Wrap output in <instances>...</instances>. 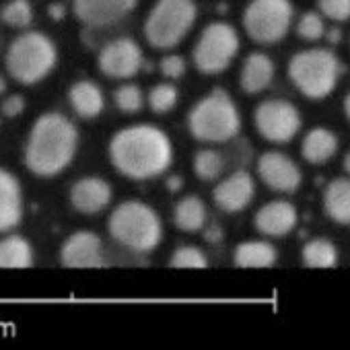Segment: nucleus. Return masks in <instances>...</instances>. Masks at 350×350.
Instances as JSON below:
<instances>
[{"label":"nucleus","instance_id":"obj_15","mask_svg":"<svg viewBox=\"0 0 350 350\" xmlns=\"http://www.w3.org/2000/svg\"><path fill=\"white\" fill-rule=\"evenodd\" d=\"M68 198H70V206L77 213L85 217H93L109 206L113 192L111 186L103 178H99V175H85V178L77 180L70 186Z\"/></svg>","mask_w":350,"mask_h":350},{"label":"nucleus","instance_id":"obj_35","mask_svg":"<svg viewBox=\"0 0 350 350\" xmlns=\"http://www.w3.org/2000/svg\"><path fill=\"white\" fill-rule=\"evenodd\" d=\"M25 107H27V101L19 93L5 97V101L0 103V111H3V116H7V118H19L25 111Z\"/></svg>","mask_w":350,"mask_h":350},{"label":"nucleus","instance_id":"obj_2","mask_svg":"<svg viewBox=\"0 0 350 350\" xmlns=\"http://www.w3.org/2000/svg\"><path fill=\"white\" fill-rule=\"evenodd\" d=\"M79 130L60 111L42 113L25 140L23 163L38 178H56L77 157Z\"/></svg>","mask_w":350,"mask_h":350},{"label":"nucleus","instance_id":"obj_21","mask_svg":"<svg viewBox=\"0 0 350 350\" xmlns=\"http://www.w3.org/2000/svg\"><path fill=\"white\" fill-rule=\"evenodd\" d=\"M336 152H338V136L323 126L311 128L301 142V154L309 165H323Z\"/></svg>","mask_w":350,"mask_h":350},{"label":"nucleus","instance_id":"obj_8","mask_svg":"<svg viewBox=\"0 0 350 350\" xmlns=\"http://www.w3.org/2000/svg\"><path fill=\"white\" fill-rule=\"evenodd\" d=\"M293 17L291 0H252L243 11V29L252 42L270 46L286 38Z\"/></svg>","mask_w":350,"mask_h":350},{"label":"nucleus","instance_id":"obj_1","mask_svg":"<svg viewBox=\"0 0 350 350\" xmlns=\"http://www.w3.org/2000/svg\"><path fill=\"white\" fill-rule=\"evenodd\" d=\"M113 169L134 182H146L163 175L173 161V146L159 126L134 124L118 130L107 146Z\"/></svg>","mask_w":350,"mask_h":350},{"label":"nucleus","instance_id":"obj_13","mask_svg":"<svg viewBox=\"0 0 350 350\" xmlns=\"http://www.w3.org/2000/svg\"><path fill=\"white\" fill-rule=\"evenodd\" d=\"M60 264L64 268H101L105 266L103 241L93 231H77L68 235L60 247Z\"/></svg>","mask_w":350,"mask_h":350},{"label":"nucleus","instance_id":"obj_9","mask_svg":"<svg viewBox=\"0 0 350 350\" xmlns=\"http://www.w3.org/2000/svg\"><path fill=\"white\" fill-rule=\"evenodd\" d=\"M239 52V36L233 25L217 21L202 29L192 60L198 72L202 75H221L229 68L233 58Z\"/></svg>","mask_w":350,"mask_h":350},{"label":"nucleus","instance_id":"obj_20","mask_svg":"<svg viewBox=\"0 0 350 350\" xmlns=\"http://www.w3.org/2000/svg\"><path fill=\"white\" fill-rule=\"evenodd\" d=\"M68 103L83 120H95L105 107V95L93 81H77L68 89Z\"/></svg>","mask_w":350,"mask_h":350},{"label":"nucleus","instance_id":"obj_4","mask_svg":"<svg viewBox=\"0 0 350 350\" xmlns=\"http://www.w3.org/2000/svg\"><path fill=\"white\" fill-rule=\"evenodd\" d=\"M58 64V48L54 40L42 31H25L17 36L5 54V66L13 81L33 87L48 79Z\"/></svg>","mask_w":350,"mask_h":350},{"label":"nucleus","instance_id":"obj_32","mask_svg":"<svg viewBox=\"0 0 350 350\" xmlns=\"http://www.w3.org/2000/svg\"><path fill=\"white\" fill-rule=\"evenodd\" d=\"M325 33V23H323V15L315 13V11H307L301 15L299 23H297V36L305 42H317L321 40Z\"/></svg>","mask_w":350,"mask_h":350},{"label":"nucleus","instance_id":"obj_3","mask_svg":"<svg viewBox=\"0 0 350 350\" xmlns=\"http://www.w3.org/2000/svg\"><path fill=\"white\" fill-rule=\"evenodd\" d=\"M107 231L116 243L134 254H150L163 239L161 217L152 206L140 200L118 204L107 219Z\"/></svg>","mask_w":350,"mask_h":350},{"label":"nucleus","instance_id":"obj_25","mask_svg":"<svg viewBox=\"0 0 350 350\" xmlns=\"http://www.w3.org/2000/svg\"><path fill=\"white\" fill-rule=\"evenodd\" d=\"M206 204L198 196H184L173 208V223L184 233H198L206 225Z\"/></svg>","mask_w":350,"mask_h":350},{"label":"nucleus","instance_id":"obj_30","mask_svg":"<svg viewBox=\"0 0 350 350\" xmlns=\"http://www.w3.org/2000/svg\"><path fill=\"white\" fill-rule=\"evenodd\" d=\"M113 103L122 113H138L144 105V95L136 85H122L113 91Z\"/></svg>","mask_w":350,"mask_h":350},{"label":"nucleus","instance_id":"obj_28","mask_svg":"<svg viewBox=\"0 0 350 350\" xmlns=\"http://www.w3.org/2000/svg\"><path fill=\"white\" fill-rule=\"evenodd\" d=\"M0 19L13 29H27L33 21V7L29 0H9L0 11Z\"/></svg>","mask_w":350,"mask_h":350},{"label":"nucleus","instance_id":"obj_36","mask_svg":"<svg viewBox=\"0 0 350 350\" xmlns=\"http://www.w3.org/2000/svg\"><path fill=\"white\" fill-rule=\"evenodd\" d=\"M204 235H206V239H208V241H221V239H223V231H221V227H219V225H213Z\"/></svg>","mask_w":350,"mask_h":350},{"label":"nucleus","instance_id":"obj_5","mask_svg":"<svg viewBox=\"0 0 350 350\" xmlns=\"http://www.w3.org/2000/svg\"><path fill=\"white\" fill-rule=\"evenodd\" d=\"M188 130L200 142H229L241 130V116L233 99L217 89L190 109Z\"/></svg>","mask_w":350,"mask_h":350},{"label":"nucleus","instance_id":"obj_12","mask_svg":"<svg viewBox=\"0 0 350 350\" xmlns=\"http://www.w3.org/2000/svg\"><path fill=\"white\" fill-rule=\"evenodd\" d=\"M258 175L266 188L278 194H293L303 182L297 163L278 150H268L258 159Z\"/></svg>","mask_w":350,"mask_h":350},{"label":"nucleus","instance_id":"obj_37","mask_svg":"<svg viewBox=\"0 0 350 350\" xmlns=\"http://www.w3.org/2000/svg\"><path fill=\"white\" fill-rule=\"evenodd\" d=\"M344 113H346V118L350 120V93H348L346 99H344Z\"/></svg>","mask_w":350,"mask_h":350},{"label":"nucleus","instance_id":"obj_22","mask_svg":"<svg viewBox=\"0 0 350 350\" xmlns=\"http://www.w3.org/2000/svg\"><path fill=\"white\" fill-rule=\"evenodd\" d=\"M323 213L338 225H350V180L336 178L323 190Z\"/></svg>","mask_w":350,"mask_h":350},{"label":"nucleus","instance_id":"obj_34","mask_svg":"<svg viewBox=\"0 0 350 350\" xmlns=\"http://www.w3.org/2000/svg\"><path fill=\"white\" fill-rule=\"evenodd\" d=\"M159 68H161V75L165 77V79H171V81H178V79H182L184 75H186V60L182 58V56H167V58H163L161 60V64H159Z\"/></svg>","mask_w":350,"mask_h":350},{"label":"nucleus","instance_id":"obj_33","mask_svg":"<svg viewBox=\"0 0 350 350\" xmlns=\"http://www.w3.org/2000/svg\"><path fill=\"white\" fill-rule=\"evenodd\" d=\"M319 13L336 23H344L350 19V0H317Z\"/></svg>","mask_w":350,"mask_h":350},{"label":"nucleus","instance_id":"obj_17","mask_svg":"<svg viewBox=\"0 0 350 350\" xmlns=\"http://www.w3.org/2000/svg\"><path fill=\"white\" fill-rule=\"evenodd\" d=\"M297 221H299V215L291 202L272 200L256 213L254 227L264 237H284L297 227Z\"/></svg>","mask_w":350,"mask_h":350},{"label":"nucleus","instance_id":"obj_38","mask_svg":"<svg viewBox=\"0 0 350 350\" xmlns=\"http://www.w3.org/2000/svg\"><path fill=\"white\" fill-rule=\"evenodd\" d=\"M7 93V79L0 75V95H5Z\"/></svg>","mask_w":350,"mask_h":350},{"label":"nucleus","instance_id":"obj_29","mask_svg":"<svg viewBox=\"0 0 350 350\" xmlns=\"http://www.w3.org/2000/svg\"><path fill=\"white\" fill-rule=\"evenodd\" d=\"M178 99H180L178 89H175L171 83H161V85L150 89L148 107H150L152 113L163 116V113H169L175 105H178Z\"/></svg>","mask_w":350,"mask_h":350},{"label":"nucleus","instance_id":"obj_24","mask_svg":"<svg viewBox=\"0 0 350 350\" xmlns=\"http://www.w3.org/2000/svg\"><path fill=\"white\" fill-rule=\"evenodd\" d=\"M33 245L27 237L9 233L0 239V268H31Z\"/></svg>","mask_w":350,"mask_h":350},{"label":"nucleus","instance_id":"obj_7","mask_svg":"<svg viewBox=\"0 0 350 350\" xmlns=\"http://www.w3.org/2000/svg\"><path fill=\"white\" fill-rule=\"evenodd\" d=\"M198 17L194 0H157L144 21V40L154 50L180 46Z\"/></svg>","mask_w":350,"mask_h":350},{"label":"nucleus","instance_id":"obj_26","mask_svg":"<svg viewBox=\"0 0 350 350\" xmlns=\"http://www.w3.org/2000/svg\"><path fill=\"white\" fill-rule=\"evenodd\" d=\"M301 260L307 268H334L338 264V250L329 239L317 237L303 245Z\"/></svg>","mask_w":350,"mask_h":350},{"label":"nucleus","instance_id":"obj_14","mask_svg":"<svg viewBox=\"0 0 350 350\" xmlns=\"http://www.w3.org/2000/svg\"><path fill=\"white\" fill-rule=\"evenodd\" d=\"M138 0H72L75 17L87 27H109L128 17Z\"/></svg>","mask_w":350,"mask_h":350},{"label":"nucleus","instance_id":"obj_23","mask_svg":"<svg viewBox=\"0 0 350 350\" xmlns=\"http://www.w3.org/2000/svg\"><path fill=\"white\" fill-rule=\"evenodd\" d=\"M276 260H278L276 247L260 239L241 241L233 252V264L237 268H272Z\"/></svg>","mask_w":350,"mask_h":350},{"label":"nucleus","instance_id":"obj_31","mask_svg":"<svg viewBox=\"0 0 350 350\" xmlns=\"http://www.w3.org/2000/svg\"><path fill=\"white\" fill-rule=\"evenodd\" d=\"M169 266L171 268H206L208 258L196 245H182L171 254Z\"/></svg>","mask_w":350,"mask_h":350},{"label":"nucleus","instance_id":"obj_39","mask_svg":"<svg viewBox=\"0 0 350 350\" xmlns=\"http://www.w3.org/2000/svg\"><path fill=\"white\" fill-rule=\"evenodd\" d=\"M342 165H344V169H346V173L350 175V152H348V154L344 157V163H342Z\"/></svg>","mask_w":350,"mask_h":350},{"label":"nucleus","instance_id":"obj_6","mask_svg":"<svg viewBox=\"0 0 350 350\" xmlns=\"http://www.w3.org/2000/svg\"><path fill=\"white\" fill-rule=\"evenodd\" d=\"M288 79L307 99H325L338 85L342 64L336 54L323 48H311L288 60Z\"/></svg>","mask_w":350,"mask_h":350},{"label":"nucleus","instance_id":"obj_16","mask_svg":"<svg viewBox=\"0 0 350 350\" xmlns=\"http://www.w3.org/2000/svg\"><path fill=\"white\" fill-rule=\"evenodd\" d=\"M254 194H256V184L252 175L247 171H235L229 178L217 184V188L213 190V200L223 213L235 215L252 204Z\"/></svg>","mask_w":350,"mask_h":350},{"label":"nucleus","instance_id":"obj_19","mask_svg":"<svg viewBox=\"0 0 350 350\" xmlns=\"http://www.w3.org/2000/svg\"><path fill=\"white\" fill-rule=\"evenodd\" d=\"M274 75H276V68H274L272 58L262 52H254L243 60V66L239 72L241 91L247 95H258L270 87V83L274 81Z\"/></svg>","mask_w":350,"mask_h":350},{"label":"nucleus","instance_id":"obj_11","mask_svg":"<svg viewBox=\"0 0 350 350\" xmlns=\"http://www.w3.org/2000/svg\"><path fill=\"white\" fill-rule=\"evenodd\" d=\"M142 62H144L142 50L130 38H118L107 42L97 56V66L101 75L116 81H126L136 77L142 68Z\"/></svg>","mask_w":350,"mask_h":350},{"label":"nucleus","instance_id":"obj_10","mask_svg":"<svg viewBox=\"0 0 350 350\" xmlns=\"http://www.w3.org/2000/svg\"><path fill=\"white\" fill-rule=\"evenodd\" d=\"M254 124L258 134L272 142H291L301 130V113L286 99H266L254 111Z\"/></svg>","mask_w":350,"mask_h":350},{"label":"nucleus","instance_id":"obj_27","mask_svg":"<svg viewBox=\"0 0 350 350\" xmlns=\"http://www.w3.org/2000/svg\"><path fill=\"white\" fill-rule=\"evenodd\" d=\"M225 169V159L221 152L213 148H202L194 157V173L202 182H215L221 178V173Z\"/></svg>","mask_w":350,"mask_h":350},{"label":"nucleus","instance_id":"obj_18","mask_svg":"<svg viewBox=\"0 0 350 350\" xmlns=\"http://www.w3.org/2000/svg\"><path fill=\"white\" fill-rule=\"evenodd\" d=\"M23 219V190L17 175L0 167V233L13 231Z\"/></svg>","mask_w":350,"mask_h":350}]
</instances>
